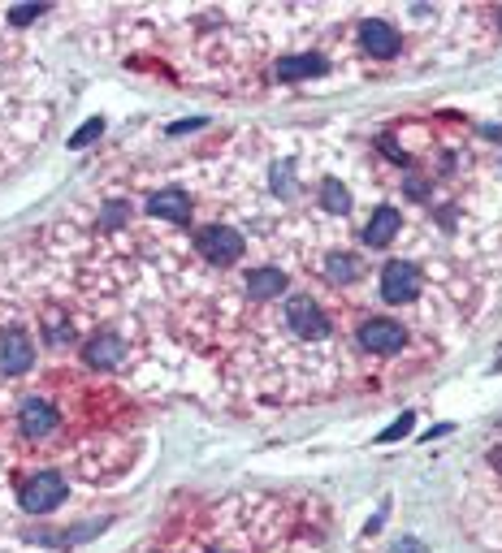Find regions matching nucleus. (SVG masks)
Segmentation results:
<instances>
[{
	"instance_id": "1",
	"label": "nucleus",
	"mask_w": 502,
	"mask_h": 553,
	"mask_svg": "<svg viewBox=\"0 0 502 553\" xmlns=\"http://www.w3.org/2000/svg\"><path fill=\"white\" fill-rule=\"evenodd\" d=\"M61 497H66V480L61 475H31L26 485H22V493H17V502L26 506L31 515H48V510H57L61 506Z\"/></svg>"
},
{
	"instance_id": "2",
	"label": "nucleus",
	"mask_w": 502,
	"mask_h": 553,
	"mask_svg": "<svg viewBox=\"0 0 502 553\" xmlns=\"http://www.w3.org/2000/svg\"><path fill=\"white\" fill-rule=\"evenodd\" d=\"M382 294L385 303H412L420 294V268L407 260H390L382 268Z\"/></svg>"
},
{
	"instance_id": "3",
	"label": "nucleus",
	"mask_w": 502,
	"mask_h": 553,
	"mask_svg": "<svg viewBox=\"0 0 502 553\" xmlns=\"http://www.w3.org/2000/svg\"><path fill=\"white\" fill-rule=\"evenodd\" d=\"M195 246L204 251V260H213V264H235L238 256H243V238L225 225L200 229V234H195Z\"/></svg>"
},
{
	"instance_id": "4",
	"label": "nucleus",
	"mask_w": 502,
	"mask_h": 553,
	"mask_svg": "<svg viewBox=\"0 0 502 553\" xmlns=\"http://www.w3.org/2000/svg\"><path fill=\"white\" fill-rule=\"evenodd\" d=\"M286 320H290V329H295L299 338H308V342L325 338V316H320V308L312 298H303V294L286 303Z\"/></svg>"
},
{
	"instance_id": "5",
	"label": "nucleus",
	"mask_w": 502,
	"mask_h": 553,
	"mask_svg": "<svg viewBox=\"0 0 502 553\" xmlns=\"http://www.w3.org/2000/svg\"><path fill=\"white\" fill-rule=\"evenodd\" d=\"M360 346H364V350H377V355H390V350L403 346V325L385 320V316L364 320V325H360Z\"/></svg>"
},
{
	"instance_id": "6",
	"label": "nucleus",
	"mask_w": 502,
	"mask_h": 553,
	"mask_svg": "<svg viewBox=\"0 0 502 553\" xmlns=\"http://www.w3.org/2000/svg\"><path fill=\"white\" fill-rule=\"evenodd\" d=\"M360 44L369 57H390V52H399V31L382 17H369V22H360Z\"/></svg>"
},
{
	"instance_id": "7",
	"label": "nucleus",
	"mask_w": 502,
	"mask_h": 553,
	"mask_svg": "<svg viewBox=\"0 0 502 553\" xmlns=\"http://www.w3.org/2000/svg\"><path fill=\"white\" fill-rule=\"evenodd\" d=\"M35 363V350H31V338H26V333H9V338H5V342H0V368H5V372L9 376H22L26 372V368H31Z\"/></svg>"
},
{
	"instance_id": "8",
	"label": "nucleus",
	"mask_w": 502,
	"mask_h": 553,
	"mask_svg": "<svg viewBox=\"0 0 502 553\" xmlns=\"http://www.w3.org/2000/svg\"><path fill=\"white\" fill-rule=\"evenodd\" d=\"M17 423H22V433H26V437H48L52 428H57V411L48 407V402H39V398H35V402H26V407H22V415H17Z\"/></svg>"
},
{
	"instance_id": "9",
	"label": "nucleus",
	"mask_w": 502,
	"mask_h": 553,
	"mask_svg": "<svg viewBox=\"0 0 502 553\" xmlns=\"http://www.w3.org/2000/svg\"><path fill=\"white\" fill-rule=\"evenodd\" d=\"M148 212L152 216H161V221H186L191 199H186L178 186H169V191H156V195L148 199Z\"/></svg>"
},
{
	"instance_id": "10",
	"label": "nucleus",
	"mask_w": 502,
	"mask_h": 553,
	"mask_svg": "<svg viewBox=\"0 0 502 553\" xmlns=\"http://www.w3.org/2000/svg\"><path fill=\"white\" fill-rule=\"evenodd\" d=\"M399 234V212L394 208H377L372 212L369 229H364V243L369 246H390V238Z\"/></svg>"
},
{
	"instance_id": "11",
	"label": "nucleus",
	"mask_w": 502,
	"mask_h": 553,
	"mask_svg": "<svg viewBox=\"0 0 502 553\" xmlns=\"http://www.w3.org/2000/svg\"><path fill=\"white\" fill-rule=\"evenodd\" d=\"M83 359L91 363V368H113V363L121 359V342L113 338V333H96V338L87 342Z\"/></svg>"
},
{
	"instance_id": "12",
	"label": "nucleus",
	"mask_w": 502,
	"mask_h": 553,
	"mask_svg": "<svg viewBox=\"0 0 502 553\" xmlns=\"http://www.w3.org/2000/svg\"><path fill=\"white\" fill-rule=\"evenodd\" d=\"M247 294L251 298H273V294H286V273L277 268H256L247 276Z\"/></svg>"
},
{
	"instance_id": "13",
	"label": "nucleus",
	"mask_w": 502,
	"mask_h": 553,
	"mask_svg": "<svg viewBox=\"0 0 502 553\" xmlns=\"http://www.w3.org/2000/svg\"><path fill=\"white\" fill-rule=\"evenodd\" d=\"M277 74L282 78H312V74H325V61L312 57V52L308 57H286L282 66H277Z\"/></svg>"
},
{
	"instance_id": "14",
	"label": "nucleus",
	"mask_w": 502,
	"mask_h": 553,
	"mask_svg": "<svg viewBox=\"0 0 502 553\" xmlns=\"http://www.w3.org/2000/svg\"><path fill=\"white\" fill-rule=\"evenodd\" d=\"M320 203H325V212H351V195H347V186L338 178L320 182Z\"/></svg>"
},
{
	"instance_id": "15",
	"label": "nucleus",
	"mask_w": 502,
	"mask_h": 553,
	"mask_svg": "<svg viewBox=\"0 0 502 553\" xmlns=\"http://www.w3.org/2000/svg\"><path fill=\"white\" fill-rule=\"evenodd\" d=\"M325 273L334 276V281H355V276H360V260L334 251V256H325Z\"/></svg>"
},
{
	"instance_id": "16",
	"label": "nucleus",
	"mask_w": 502,
	"mask_h": 553,
	"mask_svg": "<svg viewBox=\"0 0 502 553\" xmlns=\"http://www.w3.org/2000/svg\"><path fill=\"white\" fill-rule=\"evenodd\" d=\"M100 134H104V121H100V117H91V121H87L83 130L74 134V147H87V143H96V139H100Z\"/></svg>"
},
{
	"instance_id": "17",
	"label": "nucleus",
	"mask_w": 502,
	"mask_h": 553,
	"mask_svg": "<svg viewBox=\"0 0 502 553\" xmlns=\"http://www.w3.org/2000/svg\"><path fill=\"white\" fill-rule=\"evenodd\" d=\"M273 191H277V195H290V191H295V182H290V169H286V164L273 169Z\"/></svg>"
},
{
	"instance_id": "18",
	"label": "nucleus",
	"mask_w": 502,
	"mask_h": 553,
	"mask_svg": "<svg viewBox=\"0 0 502 553\" xmlns=\"http://www.w3.org/2000/svg\"><path fill=\"white\" fill-rule=\"evenodd\" d=\"M44 14V5H22V9H14V14H9V22H14V26H26V22H31V17H39Z\"/></svg>"
},
{
	"instance_id": "19",
	"label": "nucleus",
	"mask_w": 502,
	"mask_h": 553,
	"mask_svg": "<svg viewBox=\"0 0 502 553\" xmlns=\"http://www.w3.org/2000/svg\"><path fill=\"white\" fill-rule=\"evenodd\" d=\"M394 553H424V545H420V540H399Z\"/></svg>"
},
{
	"instance_id": "20",
	"label": "nucleus",
	"mask_w": 502,
	"mask_h": 553,
	"mask_svg": "<svg viewBox=\"0 0 502 553\" xmlns=\"http://www.w3.org/2000/svg\"><path fill=\"white\" fill-rule=\"evenodd\" d=\"M489 458H494V467H498V472H502V450H494V454H489Z\"/></svg>"
}]
</instances>
